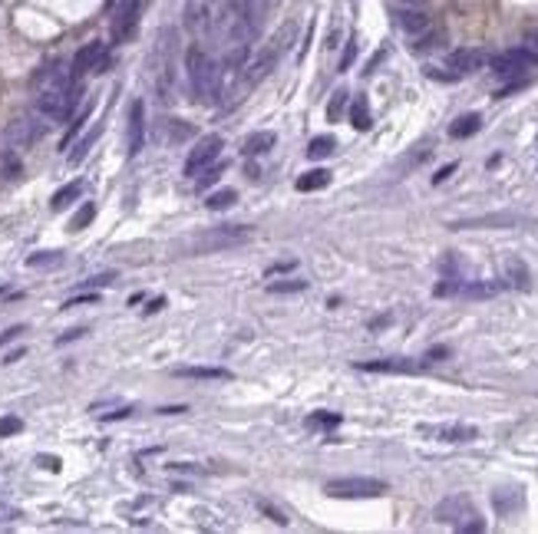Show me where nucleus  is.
Returning a JSON list of instances; mask_svg holds the SVG:
<instances>
[{"label": "nucleus", "mask_w": 538, "mask_h": 534, "mask_svg": "<svg viewBox=\"0 0 538 534\" xmlns=\"http://www.w3.org/2000/svg\"><path fill=\"white\" fill-rule=\"evenodd\" d=\"M271 294H300V290H307V281H300V277H291V281H277V284H268Z\"/></svg>", "instance_id": "c85d7f7f"}, {"label": "nucleus", "mask_w": 538, "mask_h": 534, "mask_svg": "<svg viewBox=\"0 0 538 534\" xmlns=\"http://www.w3.org/2000/svg\"><path fill=\"white\" fill-rule=\"evenodd\" d=\"M188 76H192V89H195V96H199L201 102H208L212 106L215 100H218V83H222V76H218V66H215V60L208 56V53L201 50L199 43L195 47H188Z\"/></svg>", "instance_id": "f257e3e1"}, {"label": "nucleus", "mask_w": 538, "mask_h": 534, "mask_svg": "<svg viewBox=\"0 0 538 534\" xmlns=\"http://www.w3.org/2000/svg\"><path fill=\"white\" fill-rule=\"evenodd\" d=\"M505 287H515V290H528L532 287V274H528V264L522 258H509L505 261Z\"/></svg>", "instance_id": "4468645a"}, {"label": "nucleus", "mask_w": 538, "mask_h": 534, "mask_svg": "<svg viewBox=\"0 0 538 534\" xmlns=\"http://www.w3.org/2000/svg\"><path fill=\"white\" fill-rule=\"evenodd\" d=\"M353 56H357V47H353V43H347V50H344V56H340V70H351Z\"/></svg>", "instance_id": "58836bf2"}, {"label": "nucleus", "mask_w": 538, "mask_h": 534, "mask_svg": "<svg viewBox=\"0 0 538 534\" xmlns=\"http://www.w3.org/2000/svg\"><path fill=\"white\" fill-rule=\"evenodd\" d=\"M245 241H251V228L235 224V228H222V231H212V235H199L188 251L192 254H212V251L235 248V244H245Z\"/></svg>", "instance_id": "20e7f679"}, {"label": "nucleus", "mask_w": 538, "mask_h": 534, "mask_svg": "<svg viewBox=\"0 0 538 534\" xmlns=\"http://www.w3.org/2000/svg\"><path fill=\"white\" fill-rule=\"evenodd\" d=\"M479 129H482V119H479L476 112H469V116H459V119L449 125V136L452 139H469V136H476Z\"/></svg>", "instance_id": "6ab92c4d"}, {"label": "nucleus", "mask_w": 538, "mask_h": 534, "mask_svg": "<svg viewBox=\"0 0 538 534\" xmlns=\"http://www.w3.org/2000/svg\"><path fill=\"white\" fill-rule=\"evenodd\" d=\"M20 356H24V350H13V353H7V356H3V363H17Z\"/></svg>", "instance_id": "a18cd8bd"}, {"label": "nucleus", "mask_w": 538, "mask_h": 534, "mask_svg": "<svg viewBox=\"0 0 538 534\" xmlns=\"http://www.w3.org/2000/svg\"><path fill=\"white\" fill-rule=\"evenodd\" d=\"M393 20H397V26H400L403 33H410V37H420V33H426V30L433 26L429 13H423V10H397Z\"/></svg>", "instance_id": "ddd939ff"}, {"label": "nucleus", "mask_w": 538, "mask_h": 534, "mask_svg": "<svg viewBox=\"0 0 538 534\" xmlns=\"http://www.w3.org/2000/svg\"><path fill=\"white\" fill-rule=\"evenodd\" d=\"M330 498H380L387 492V482L380 478H334L324 485Z\"/></svg>", "instance_id": "39448f33"}, {"label": "nucleus", "mask_w": 538, "mask_h": 534, "mask_svg": "<svg viewBox=\"0 0 538 534\" xmlns=\"http://www.w3.org/2000/svg\"><path fill=\"white\" fill-rule=\"evenodd\" d=\"M502 281H472V284H459V297H466V300H486V297H495L502 290Z\"/></svg>", "instance_id": "2eb2a0df"}, {"label": "nucleus", "mask_w": 538, "mask_h": 534, "mask_svg": "<svg viewBox=\"0 0 538 534\" xmlns=\"http://www.w3.org/2000/svg\"><path fill=\"white\" fill-rule=\"evenodd\" d=\"M307 425L334 429V425H340V416H337V412H314V416H307Z\"/></svg>", "instance_id": "7c9ffc66"}, {"label": "nucleus", "mask_w": 538, "mask_h": 534, "mask_svg": "<svg viewBox=\"0 0 538 534\" xmlns=\"http://www.w3.org/2000/svg\"><path fill=\"white\" fill-rule=\"evenodd\" d=\"M176 376H182V379H228V370H222V366H178Z\"/></svg>", "instance_id": "a211bd4d"}, {"label": "nucleus", "mask_w": 538, "mask_h": 534, "mask_svg": "<svg viewBox=\"0 0 538 534\" xmlns=\"http://www.w3.org/2000/svg\"><path fill=\"white\" fill-rule=\"evenodd\" d=\"M294 30H298V24L291 20V24H284V26H281V30L275 33V37H271V43H268V47H264V50L258 53V56H254V63L248 66V83H261L264 76L275 70L277 56L288 50L291 40H294Z\"/></svg>", "instance_id": "7ed1b4c3"}, {"label": "nucleus", "mask_w": 538, "mask_h": 534, "mask_svg": "<svg viewBox=\"0 0 538 534\" xmlns=\"http://www.w3.org/2000/svg\"><path fill=\"white\" fill-rule=\"evenodd\" d=\"M288 271H294V261H281V264H271V267H268V277H275V274H288Z\"/></svg>", "instance_id": "e433bc0d"}, {"label": "nucleus", "mask_w": 538, "mask_h": 534, "mask_svg": "<svg viewBox=\"0 0 538 534\" xmlns=\"http://www.w3.org/2000/svg\"><path fill=\"white\" fill-rule=\"evenodd\" d=\"M489 66H492L495 76L509 79V76H518V73H525V70H532V66H538V53L525 50V47H515V50H505L499 56H492Z\"/></svg>", "instance_id": "423d86ee"}, {"label": "nucleus", "mask_w": 538, "mask_h": 534, "mask_svg": "<svg viewBox=\"0 0 538 534\" xmlns=\"http://www.w3.org/2000/svg\"><path fill=\"white\" fill-rule=\"evenodd\" d=\"M139 10H142V0H129L119 17H116V26H113V40L116 43H125V40L136 37L139 30Z\"/></svg>", "instance_id": "9b49d317"}, {"label": "nucleus", "mask_w": 538, "mask_h": 534, "mask_svg": "<svg viewBox=\"0 0 538 534\" xmlns=\"http://www.w3.org/2000/svg\"><path fill=\"white\" fill-rule=\"evenodd\" d=\"M420 432H423V435H433V439H439V442H452V446H459V442H476V439H479V429H476V425H466V423L420 425Z\"/></svg>", "instance_id": "1a4fd4ad"}, {"label": "nucleus", "mask_w": 538, "mask_h": 534, "mask_svg": "<svg viewBox=\"0 0 538 534\" xmlns=\"http://www.w3.org/2000/svg\"><path fill=\"white\" fill-rule=\"evenodd\" d=\"M344 106H347V89H337V93H334V100H330V106H327L330 123H337L340 116H344Z\"/></svg>", "instance_id": "c756f323"}, {"label": "nucleus", "mask_w": 538, "mask_h": 534, "mask_svg": "<svg viewBox=\"0 0 538 534\" xmlns=\"http://www.w3.org/2000/svg\"><path fill=\"white\" fill-rule=\"evenodd\" d=\"M96 300H100L96 294H79V297H70L63 307H83V304H96Z\"/></svg>", "instance_id": "f704fd0d"}, {"label": "nucleus", "mask_w": 538, "mask_h": 534, "mask_svg": "<svg viewBox=\"0 0 538 534\" xmlns=\"http://www.w3.org/2000/svg\"><path fill=\"white\" fill-rule=\"evenodd\" d=\"M275 149V132H254V136L245 139V155H264V152Z\"/></svg>", "instance_id": "4be33fe9"}, {"label": "nucleus", "mask_w": 538, "mask_h": 534, "mask_svg": "<svg viewBox=\"0 0 538 534\" xmlns=\"http://www.w3.org/2000/svg\"><path fill=\"white\" fill-rule=\"evenodd\" d=\"M327 185H330V172L327 168H314V172L298 178V191H321Z\"/></svg>", "instance_id": "5701e85b"}, {"label": "nucleus", "mask_w": 538, "mask_h": 534, "mask_svg": "<svg viewBox=\"0 0 538 534\" xmlns=\"http://www.w3.org/2000/svg\"><path fill=\"white\" fill-rule=\"evenodd\" d=\"M351 123H353V129H360V132H367L370 125H374V119H370V102L363 100H353V106H351Z\"/></svg>", "instance_id": "b1692460"}, {"label": "nucleus", "mask_w": 538, "mask_h": 534, "mask_svg": "<svg viewBox=\"0 0 538 534\" xmlns=\"http://www.w3.org/2000/svg\"><path fill=\"white\" fill-rule=\"evenodd\" d=\"M20 333H24V323H17V327H10L7 333H0V347H7V343H10V340H17Z\"/></svg>", "instance_id": "c9c22d12"}, {"label": "nucleus", "mask_w": 538, "mask_h": 534, "mask_svg": "<svg viewBox=\"0 0 538 534\" xmlns=\"http://www.w3.org/2000/svg\"><path fill=\"white\" fill-rule=\"evenodd\" d=\"M357 370L363 373H420L423 363L416 360H367V363H357Z\"/></svg>", "instance_id": "f8f14e48"}, {"label": "nucleus", "mask_w": 538, "mask_h": 534, "mask_svg": "<svg viewBox=\"0 0 538 534\" xmlns=\"http://www.w3.org/2000/svg\"><path fill=\"white\" fill-rule=\"evenodd\" d=\"M63 258L56 254V251H43V254H33V258H26V264L30 267H53V264H60Z\"/></svg>", "instance_id": "473e14b6"}, {"label": "nucleus", "mask_w": 538, "mask_h": 534, "mask_svg": "<svg viewBox=\"0 0 538 534\" xmlns=\"http://www.w3.org/2000/svg\"><path fill=\"white\" fill-rule=\"evenodd\" d=\"M535 83L532 76H515L512 83H505L502 89H495V100H505V96H515V93H522V89H528Z\"/></svg>", "instance_id": "cd10ccee"}, {"label": "nucleus", "mask_w": 538, "mask_h": 534, "mask_svg": "<svg viewBox=\"0 0 538 534\" xmlns=\"http://www.w3.org/2000/svg\"><path fill=\"white\" fill-rule=\"evenodd\" d=\"M397 3H413V0H397Z\"/></svg>", "instance_id": "49530a36"}, {"label": "nucleus", "mask_w": 538, "mask_h": 534, "mask_svg": "<svg viewBox=\"0 0 538 534\" xmlns=\"http://www.w3.org/2000/svg\"><path fill=\"white\" fill-rule=\"evenodd\" d=\"M522 218L518 214H486V218H472V221H456L452 228L463 231V228H505V224H518Z\"/></svg>", "instance_id": "dca6fc26"}, {"label": "nucleus", "mask_w": 538, "mask_h": 534, "mask_svg": "<svg viewBox=\"0 0 538 534\" xmlns=\"http://www.w3.org/2000/svg\"><path fill=\"white\" fill-rule=\"evenodd\" d=\"M79 195H83V182H70V185H63L60 191L50 198V208L53 212H63V208H70Z\"/></svg>", "instance_id": "aec40b11"}, {"label": "nucleus", "mask_w": 538, "mask_h": 534, "mask_svg": "<svg viewBox=\"0 0 538 534\" xmlns=\"http://www.w3.org/2000/svg\"><path fill=\"white\" fill-rule=\"evenodd\" d=\"M100 136H102V123H96V125H93V129L86 132V136L76 142V149L70 152V165H79V162L86 159V152L96 146V139H100Z\"/></svg>", "instance_id": "412c9836"}, {"label": "nucleus", "mask_w": 538, "mask_h": 534, "mask_svg": "<svg viewBox=\"0 0 538 534\" xmlns=\"http://www.w3.org/2000/svg\"><path fill=\"white\" fill-rule=\"evenodd\" d=\"M535 43H538V33H535Z\"/></svg>", "instance_id": "de8ad7c7"}, {"label": "nucleus", "mask_w": 538, "mask_h": 534, "mask_svg": "<svg viewBox=\"0 0 538 534\" xmlns=\"http://www.w3.org/2000/svg\"><path fill=\"white\" fill-rule=\"evenodd\" d=\"M334 149H337L334 136H317V139H311V146H307V159L321 162V159H327V155H334Z\"/></svg>", "instance_id": "393cba45"}, {"label": "nucleus", "mask_w": 538, "mask_h": 534, "mask_svg": "<svg viewBox=\"0 0 538 534\" xmlns=\"http://www.w3.org/2000/svg\"><path fill=\"white\" fill-rule=\"evenodd\" d=\"M93 218H96V205H93V201H86V205H83V208L70 218V231H83Z\"/></svg>", "instance_id": "bb28decb"}, {"label": "nucleus", "mask_w": 538, "mask_h": 534, "mask_svg": "<svg viewBox=\"0 0 538 534\" xmlns=\"http://www.w3.org/2000/svg\"><path fill=\"white\" fill-rule=\"evenodd\" d=\"M146 146V102L136 100L129 106V125H125V155L136 159Z\"/></svg>", "instance_id": "6e6552de"}, {"label": "nucleus", "mask_w": 538, "mask_h": 534, "mask_svg": "<svg viewBox=\"0 0 538 534\" xmlns=\"http://www.w3.org/2000/svg\"><path fill=\"white\" fill-rule=\"evenodd\" d=\"M83 333H86L83 327H79V330H70V333H66V336H60L56 343H70V340H79V336H83Z\"/></svg>", "instance_id": "37998d69"}, {"label": "nucleus", "mask_w": 538, "mask_h": 534, "mask_svg": "<svg viewBox=\"0 0 538 534\" xmlns=\"http://www.w3.org/2000/svg\"><path fill=\"white\" fill-rule=\"evenodd\" d=\"M222 146H225V142H222V136H205V139H201L199 146L188 152V159H185V175H188V178H199L208 165H215V162H218V155H222Z\"/></svg>", "instance_id": "0eeeda50"}, {"label": "nucleus", "mask_w": 538, "mask_h": 534, "mask_svg": "<svg viewBox=\"0 0 538 534\" xmlns=\"http://www.w3.org/2000/svg\"><path fill=\"white\" fill-rule=\"evenodd\" d=\"M162 307H165V297H155V300L149 304V307H146V313H159Z\"/></svg>", "instance_id": "c03bdc74"}, {"label": "nucleus", "mask_w": 538, "mask_h": 534, "mask_svg": "<svg viewBox=\"0 0 538 534\" xmlns=\"http://www.w3.org/2000/svg\"><path fill=\"white\" fill-rule=\"evenodd\" d=\"M452 172H456V162H449V165H443V168H439V172L433 175V182H436V185H443V182H446V178H449Z\"/></svg>", "instance_id": "4c0bfd02"}, {"label": "nucleus", "mask_w": 538, "mask_h": 534, "mask_svg": "<svg viewBox=\"0 0 538 534\" xmlns=\"http://www.w3.org/2000/svg\"><path fill=\"white\" fill-rule=\"evenodd\" d=\"M89 116H93V100L83 102V106L76 109V116L70 119V129H66V136H63V142H60V149H70V146H73V139L83 132V125H86Z\"/></svg>", "instance_id": "f3484780"}, {"label": "nucleus", "mask_w": 538, "mask_h": 534, "mask_svg": "<svg viewBox=\"0 0 538 534\" xmlns=\"http://www.w3.org/2000/svg\"><path fill=\"white\" fill-rule=\"evenodd\" d=\"M132 412V406H123V409H116V412H109V416H102V423H116V419H125Z\"/></svg>", "instance_id": "ea45409f"}, {"label": "nucleus", "mask_w": 538, "mask_h": 534, "mask_svg": "<svg viewBox=\"0 0 538 534\" xmlns=\"http://www.w3.org/2000/svg\"><path fill=\"white\" fill-rule=\"evenodd\" d=\"M40 465H47L50 472H56V469H60V459H53V455H40Z\"/></svg>", "instance_id": "a19ab883"}, {"label": "nucleus", "mask_w": 538, "mask_h": 534, "mask_svg": "<svg viewBox=\"0 0 538 534\" xmlns=\"http://www.w3.org/2000/svg\"><path fill=\"white\" fill-rule=\"evenodd\" d=\"M436 518L443 524H449L456 531H486V521L479 518L476 505L466 495H449L436 505Z\"/></svg>", "instance_id": "f03ea898"}, {"label": "nucleus", "mask_w": 538, "mask_h": 534, "mask_svg": "<svg viewBox=\"0 0 538 534\" xmlns=\"http://www.w3.org/2000/svg\"><path fill=\"white\" fill-rule=\"evenodd\" d=\"M109 281H113V274H102V277H93V281H86V284L89 287H106Z\"/></svg>", "instance_id": "79ce46f5"}, {"label": "nucleus", "mask_w": 538, "mask_h": 534, "mask_svg": "<svg viewBox=\"0 0 538 534\" xmlns=\"http://www.w3.org/2000/svg\"><path fill=\"white\" fill-rule=\"evenodd\" d=\"M24 429V423L17 419V416H0V439H7V435H17Z\"/></svg>", "instance_id": "72a5a7b5"}, {"label": "nucleus", "mask_w": 538, "mask_h": 534, "mask_svg": "<svg viewBox=\"0 0 538 534\" xmlns=\"http://www.w3.org/2000/svg\"><path fill=\"white\" fill-rule=\"evenodd\" d=\"M238 201V191L235 188H222V191H215V195H208V212H225V208H231Z\"/></svg>", "instance_id": "a878e982"}, {"label": "nucleus", "mask_w": 538, "mask_h": 534, "mask_svg": "<svg viewBox=\"0 0 538 534\" xmlns=\"http://www.w3.org/2000/svg\"><path fill=\"white\" fill-rule=\"evenodd\" d=\"M222 172H225V165H218V162H215V165H208V168L199 175V188H212L215 182L222 178Z\"/></svg>", "instance_id": "2f4dec72"}, {"label": "nucleus", "mask_w": 538, "mask_h": 534, "mask_svg": "<svg viewBox=\"0 0 538 534\" xmlns=\"http://www.w3.org/2000/svg\"><path fill=\"white\" fill-rule=\"evenodd\" d=\"M482 63H486V53L482 50H452L449 56H446V70H449L456 79L459 76H469V73H476V70H482Z\"/></svg>", "instance_id": "9d476101"}]
</instances>
